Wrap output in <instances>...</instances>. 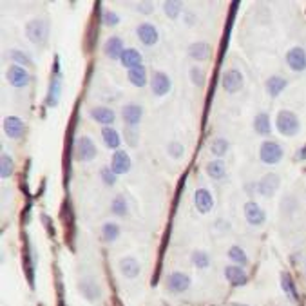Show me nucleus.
<instances>
[{"mask_svg":"<svg viewBox=\"0 0 306 306\" xmlns=\"http://www.w3.org/2000/svg\"><path fill=\"white\" fill-rule=\"evenodd\" d=\"M275 125H277V131L281 132L283 136H295L301 129V124H299V118L294 114L292 111H287L283 109L279 111L277 118H275Z\"/></svg>","mask_w":306,"mask_h":306,"instance_id":"nucleus-1","label":"nucleus"},{"mask_svg":"<svg viewBox=\"0 0 306 306\" xmlns=\"http://www.w3.org/2000/svg\"><path fill=\"white\" fill-rule=\"evenodd\" d=\"M26 35L33 44H45L49 35V24L44 18H35L26 26Z\"/></svg>","mask_w":306,"mask_h":306,"instance_id":"nucleus-2","label":"nucleus"},{"mask_svg":"<svg viewBox=\"0 0 306 306\" xmlns=\"http://www.w3.org/2000/svg\"><path fill=\"white\" fill-rule=\"evenodd\" d=\"M259 158L267 165H275L283 159V147L275 142L267 139V142H263L261 149H259Z\"/></svg>","mask_w":306,"mask_h":306,"instance_id":"nucleus-3","label":"nucleus"},{"mask_svg":"<svg viewBox=\"0 0 306 306\" xmlns=\"http://www.w3.org/2000/svg\"><path fill=\"white\" fill-rule=\"evenodd\" d=\"M98 154V149L92 144V139L87 136H80L75 142V156L80 161H91L95 156Z\"/></svg>","mask_w":306,"mask_h":306,"instance_id":"nucleus-4","label":"nucleus"},{"mask_svg":"<svg viewBox=\"0 0 306 306\" xmlns=\"http://www.w3.org/2000/svg\"><path fill=\"white\" fill-rule=\"evenodd\" d=\"M279 185H281V178H279L275 172H268V174L263 176V179L257 185V192L263 198H272V196L277 192Z\"/></svg>","mask_w":306,"mask_h":306,"instance_id":"nucleus-5","label":"nucleus"},{"mask_svg":"<svg viewBox=\"0 0 306 306\" xmlns=\"http://www.w3.org/2000/svg\"><path fill=\"white\" fill-rule=\"evenodd\" d=\"M287 64L292 71L295 73H302L306 71V49L304 48H292L290 51L287 53Z\"/></svg>","mask_w":306,"mask_h":306,"instance_id":"nucleus-6","label":"nucleus"},{"mask_svg":"<svg viewBox=\"0 0 306 306\" xmlns=\"http://www.w3.org/2000/svg\"><path fill=\"white\" fill-rule=\"evenodd\" d=\"M243 84H245V78H243V75L238 71V69H230V71H227L225 75H223L221 85H223V89H225L227 92H230V95L241 91Z\"/></svg>","mask_w":306,"mask_h":306,"instance_id":"nucleus-7","label":"nucleus"},{"mask_svg":"<svg viewBox=\"0 0 306 306\" xmlns=\"http://www.w3.org/2000/svg\"><path fill=\"white\" fill-rule=\"evenodd\" d=\"M172 87V82L165 73L156 71L152 73V80H151V89L156 96H165Z\"/></svg>","mask_w":306,"mask_h":306,"instance_id":"nucleus-8","label":"nucleus"},{"mask_svg":"<svg viewBox=\"0 0 306 306\" xmlns=\"http://www.w3.org/2000/svg\"><path fill=\"white\" fill-rule=\"evenodd\" d=\"M8 82L13 87H26L29 84V73L22 65L13 64L8 69Z\"/></svg>","mask_w":306,"mask_h":306,"instance_id":"nucleus-9","label":"nucleus"},{"mask_svg":"<svg viewBox=\"0 0 306 306\" xmlns=\"http://www.w3.org/2000/svg\"><path fill=\"white\" fill-rule=\"evenodd\" d=\"M194 205L198 208V212L208 214L212 210V207H214V198H212V194L207 189H198L194 194Z\"/></svg>","mask_w":306,"mask_h":306,"instance_id":"nucleus-10","label":"nucleus"},{"mask_svg":"<svg viewBox=\"0 0 306 306\" xmlns=\"http://www.w3.org/2000/svg\"><path fill=\"white\" fill-rule=\"evenodd\" d=\"M245 218H247V221L250 223V225L259 227V225H263V223H265L267 216H265V210L259 207L257 203L248 201L247 205H245Z\"/></svg>","mask_w":306,"mask_h":306,"instance_id":"nucleus-11","label":"nucleus"},{"mask_svg":"<svg viewBox=\"0 0 306 306\" xmlns=\"http://www.w3.org/2000/svg\"><path fill=\"white\" fill-rule=\"evenodd\" d=\"M136 35H138L139 42L144 45H154L158 42V29L152 24H149V22L139 24L138 29H136Z\"/></svg>","mask_w":306,"mask_h":306,"instance_id":"nucleus-12","label":"nucleus"},{"mask_svg":"<svg viewBox=\"0 0 306 306\" xmlns=\"http://www.w3.org/2000/svg\"><path fill=\"white\" fill-rule=\"evenodd\" d=\"M131 158L125 151H116L114 156H112V163H111V171L118 174H125V172L131 171Z\"/></svg>","mask_w":306,"mask_h":306,"instance_id":"nucleus-13","label":"nucleus"},{"mask_svg":"<svg viewBox=\"0 0 306 306\" xmlns=\"http://www.w3.org/2000/svg\"><path fill=\"white\" fill-rule=\"evenodd\" d=\"M4 131L11 139H18L24 134V122L16 116H8L4 120Z\"/></svg>","mask_w":306,"mask_h":306,"instance_id":"nucleus-14","label":"nucleus"},{"mask_svg":"<svg viewBox=\"0 0 306 306\" xmlns=\"http://www.w3.org/2000/svg\"><path fill=\"white\" fill-rule=\"evenodd\" d=\"M122 116H124V122L129 125V127H136V125L139 124L142 116H144V109L139 107L138 104H129L124 107Z\"/></svg>","mask_w":306,"mask_h":306,"instance_id":"nucleus-15","label":"nucleus"},{"mask_svg":"<svg viewBox=\"0 0 306 306\" xmlns=\"http://www.w3.org/2000/svg\"><path fill=\"white\" fill-rule=\"evenodd\" d=\"M124 51H125L124 44H122V40H120L118 36H111L104 45L105 56L111 58V60H120L122 58V55H124Z\"/></svg>","mask_w":306,"mask_h":306,"instance_id":"nucleus-16","label":"nucleus"},{"mask_svg":"<svg viewBox=\"0 0 306 306\" xmlns=\"http://www.w3.org/2000/svg\"><path fill=\"white\" fill-rule=\"evenodd\" d=\"M189 285H191V279H189L187 274L174 272V274L169 275V288H171V292H176V294L185 292L189 288Z\"/></svg>","mask_w":306,"mask_h":306,"instance_id":"nucleus-17","label":"nucleus"},{"mask_svg":"<svg viewBox=\"0 0 306 306\" xmlns=\"http://www.w3.org/2000/svg\"><path fill=\"white\" fill-rule=\"evenodd\" d=\"M288 85V80L283 78V76H270V78L267 80V92L272 96V98H275V96L281 95V91H285Z\"/></svg>","mask_w":306,"mask_h":306,"instance_id":"nucleus-18","label":"nucleus"},{"mask_svg":"<svg viewBox=\"0 0 306 306\" xmlns=\"http://www.w3.org/2000/svg\"><path fill=\"white\" fill-rule=\"evenodd\" d=\"M91 118L96 120V122L102 125H111L112 122H114L116 114H114V111L109 107H95V109H91Z\"/></svg>","mask_w":306,"mask_h":306,"instance_id":"nucleus-19","label":"nucleus"},{"mask_svg":"<svg viewBox=\"0 0 306 306\" xmlns=\"http://www.w3.org/2000/svg\"><path fill=\"white\" fill-rule=\"evenodd\" d=\"M60 92H62V80H60V75L56 73V75L53 76L51 85H49V92H48V105H49V107H55V105H58Z\"/></svg>","mask_w":306,"mask_h":306,"instance_id":"nucleus-20","label":"nucleus"},{"mask_svg":"<svg viewBox=\"0 0 306 306\" xmlns=\"http://www.w3.org/2000/svg\"><path fill=\"white\" fill-rule=\"evenodd\" d=\"M225 277L234 285V287H243L248 281L245 270H241V267H227L225 268Z\"/></svg>","mask_w":306,"mask_h":306,"instance_id":"nucleus-21","label":"nucleus"},{"mask_svg":"<svg viewBox=\"0 0 306 306\" xmlns=\"http://www.w3.org/2000/svg\"><path fill=\"white\" fill-rule=\"evenodd\" d=\"M120 62H122L124 67H127L129 71H131V69L142 65V53H138L136 49H125L122 58H120Z\"/></svg>","mask_w":306,"mask_h":306,"instance_id":"nucleus-22","label":"nucleus"},{"mask_svg":"<svg viewBox=\"0 0 306 306\" xmlns=\"http://www.w3.org/2000/svg\"><path fill=\"white\" fill-rule=\"evenodd\" d=\"M189 55L194 60H198V62L208 60V56H210V45H208L207 42H194V44L189 48Z\"/></svg>","mask_w":306,"mask_h":306,"instance_id":"nucleus-23","label":"nucleus"},{"mask_svg":"<svg viewBox=\"0 0 306 306\" xmlns=\"http://www.w3.org/2000/svg\"><path fill=\"white\" fill-rule=\"evenodd\" d=\"M120 270L125 277L129 279H134L136 275L139 274V263L136 261L134 257H124L120 261Z\"/></svg>","mask_w":306,"mask_h":306,"instance_id":"nucleus-24","label":"nucleus"},{"mask_svg":"<svg viewBox=\"0 0 306 306\" xmlns=\"http://www.w3.org/2000/svg\"><path fill=\"white\" fill-rule=\"evenodd\" d=\"M254 129L257 134L261 136H268L272 132V125H270V118H268L267 112H259L254 118Z\"/></svg>","mask_w":306,"mask_h":306,"instance_id":"nucleus-25","label":"nucleus"},{"mask_svg":"<svg viewBox=\"0 0 306 306\" xmlns=\"http://www.w3.org/2000/svg\"><path fill=\"white\" fill-rule=\"evenodd\" d=\"M129 82H131L134 87H144V85L147 84V71H145L144 65H138V67L129 71Z\"/></svg>","mask_w":306,"mask_h":306,"instance_id":"nucleus-26","label":"nucleus"},{"mask_svg":"<svg viewBox=\"0 0 306 306\" xmlns=\"http://www.w3.org/2000/svg\"><path fill=\"white\" fill-rule=\"evenodd\" d=\"M102 138H104L105 145H107L109 149H118L120 144H122L120 134L116 132V129H112V127H104V129H102Z\"/></svg>","mask_w":306,"mask_h":306,"instance_id":"nucleus-27","label":"nucleus"},{"mask_svg":"<svg viewBox=\"0 0 306 306\" xmlns=\"http://www.w3.org/2000/svg\"><path fill=\"white\" fill-rule=\"evenodd\" d=\"M281 287H283V292L290 297V301H299V295H297V290H295V285L292 281L290 274H283L281 275Z\"/></svg>","mask_w":306,"mask_h":306,"instance_id":"nucleus-28","label":"nucleus"},{"mask_svg":"<svg viewBox=\"0 0 306 306\" xmlns=\"http://www.w3.org/2000/svg\"><path fill=\"white\" fill-rule=\"evenodd\" d=\"M207 174L212 179H221L223 176L227 174V167H225V163L221 159H216V161H210L207 165Z\"/></svg>","mask_w":306,"mask_h":306,"instance_id":"nucleus-29","label":"nucleus"},{"mask_svg":"<svg viewBox=\"0 0 306 306\" xmlns=\"http://www.w3.org/2000/svg\"><path fill=\"white\" fill-rule=\"evenodd\" d=\"M13 167H15V163L9 158V154L2 152V158H0V176L2 178H9L13 174Z\"/></svg>","mask_w":306,"mask_h":306,"instance_id":"nucleus-30","label":"nucleus"},{"mask_svg":"<svg viewBox=\"0 0 306 306\" xmlns=\"http://www.w3.org/2000/svg\"><path fill=\"white\" fill-rule=\"evenodd\" d=\"M104 239L105 241H109V243H112V241H116L118 239V236H120V227L116 225V223H105L104 225Z\"/></svg>","mask_w":306,"mask_h":306,"instance_id":"nucleus-31","label":"nucleus"},{"mask_svg":"<svg viewBox=\"0 0 306 306\" xmlns=\"http://www.w3.org/2000/svg\"><path fill=\"white\" fill-rule=\"evenodd\" d=\"M111 210L114 212L116 216H125L127 214V201H125L124 196H116L111 203Z\"/></svg>","mask_w":306,"mask_h":306,"instance_id":"nucleus-32","label":"nucleus"},{"mask_svg":"<svg viewBox=\"0 0 306 306\" xmlns=\"http://www.w3.org/2000/svg\"><path fill=\"white\" fill-rule=\"evenodd\" d=\"M210 151L216 156H225L228 151V142L225 138H216L210 144Z\"/></svg>","mask_w":306,"mask_h":306,"instance_id":"nucleus-33","label":"nucleus"},{"mask_svg":"<svg viewBox=\"0 0 306 306\" xmlns=\"http://www.w3.org/2000/svg\"><path fill=\"white\" fill-rule=\"evenodd\" d=\"M9 56H11L13 60L16 62V65H24V67H31V58H29L26 53H22V51H18V49H11L9 51Z\"/></svg>","mask_w":306,"mask_h":306,"instance_id":"nucleus-34","label":"nucleus"},{"mask_svg":"<svg viewBox=\"0 0 306 306\" xmlns=\"http://www.w3.org/2000/svg\"><path fill=\"white\" fill-rule=\"evenodd\" d=\"M228 257L232 259L234 263H238L239 267H243V265H247V255H245V252H243V248L239 247H232L230 250H228Z\"/></svg>","mask_w":306,"mask_h":306,"instance_id":"nucleus-35","label":"nucleus"},{"mask_svg":"<svg viewBox=\"0 0 306 306\" xmlns=\"http://www.w3.org/2000/svg\"><path fill=\"white\" fill-rule=\"evenodd\" d=\"M163 9H165L169 18H176V16L181 13V4H179V2H174V0H169V2L163 4Z\"/></svg>","mask_w":306,"mask_h":306,"instance_id":"nucleus-36","label":"nucleus"},{"mask_svg":"<svg viewBox=\"0 0 306 306\" xmlns=\"http://www.w3.org/2000/svg\"><path fill=\"white\" fill-rule=\"evenodd\" d=\"M192 263H194L198 268H207L208 263H210V259H208L207 252L199 250V252H194V254H192Z\"/></svg>","mask_w":306,"mask_h":306,"instance_id":"nucleus-37","label":"nucleus"},{"mask_svg":"<svg viewBox=\"0 0 306 306\" xmlns=\"http://www.w3.org/2000/svg\"><path fill=\"white\" fill-rule=\"evenodd\" d=\"M102 22H104L105 26H118L120 16L116 15L114 11H111V9H105V11L102 13Z\"/></svg>","mask_w":306,"mask_h":306,"instance_id":"nucleus-38","label":"nucleus"},{"mask_svg":"<svg viewBox=\"0 0 306 306\" xmlns=\"http://www.w3.org/2000/svg\"><path fill=\"white\" fill-rule=\"evenodd\" d=\"M191 78L196 85H203V82H205V73H203L199 67H192L191 69Z\"/></svg>","mask_w":306,"mask_h":306,"instance_id":"nucleus-39","label":"nucleus"},{"mask_svg":"<svg viewBox=\"0 0 306 306\" xmlns=\"http://www.w3.org/2000/svg\"><path fill=\"white\" fill-rule=\"evenodd\" d=\"M102 179L105 181V185H114L116 183V174L111 171V169H102Z\"/></svg>","mask_w":306,"mask_h":306,"instance_id":"nucleus-40","label":"nucleus"},{"mask_svg":"<svg viewBox=\"0 0 306 306\" xmlns=\"http://www.w3.org/2000/svg\"><path fill=\"white\" fill-rule=\"evenodd\" d=\"M169 154L172 156V158H179V156L183 154V145L178 144V142H172V144H169Z\"/></svg>","mask_w":306,"mask_h":306,"instance_id":"nucleus-41","label":"nucleus"},{"mask_svg":"<svg viewBox=\"0 0 306 306\" xmlns=\"http://www.w3.org/2000/svg\"><path fill=\"white\" fill-rule=\"evenodd\" d=\"M136 8H138V11H139V13H144V15H149V13H152V9H154V6H152L151 2H139V4L136 6Z\"/></svg>","mask_w":306,"mask_h":306,"instance_id":"nucleus-42","label":"nucleus"},{"mask_svg":"<svg viewBox=\"0 0 306 306\" xmlns=\"http://www.w3.org/2000/svg\"><path fill=\"white\" fill-rule=\"evenodd\" d=\"M125 138H129V139H127L129 144H131L132 147H136V138H138V136H136V132L127 131V132H125Z\"/></svg>","mask_w":306,"mask_h":306,"instance_id":"nucleus-43","label":"nucleus"},{"mask_svg":"<svg viewBox=\"0 0 306 306\" xmlns=\"http://www.w3.org/2000/svg\"><path fill=\"white\" fill-rule=\"evenodd\" d=\"M297 159H306V147L301 152H297Z\"/></svg>","mask_w":306,"mask_h":306,"instance_id":"nucleus-44","label":"nucleus"}]
</instances>
